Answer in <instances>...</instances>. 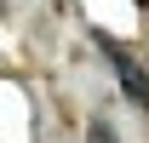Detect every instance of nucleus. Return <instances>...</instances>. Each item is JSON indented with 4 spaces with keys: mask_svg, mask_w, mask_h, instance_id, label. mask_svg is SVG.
<instances>
[{
    "mask_svg": "<svg viewBox=\"0 0 149 143\" xmlns=\"http://www.w3.org/2000/svg\"><path fill=\"white\" fill-rule=\"evenodd\" d=\"M97 52L115 63V80H120V92H126L138 109H149V74H143V69H138V63L126 57V46H115L109 35H97Z\"/></svg>",
    "mask_w": 149,
    "mask_h": 143,
    "instance_id": "f257e3e1",
    "label": "nucleus"
},
{
    "mask_svg": "<svg viewBox=\"0 0 149 143\" xmlns=\"http://www.w3.org/2000/svg\"><path fill=\"white\" fill-rule=\"evenodd\" d=\"M86 143H120V137H115V126H109V120H92V132H86Z\"/></svg>",
    "mask_w": 149,
    "mask_h": 143,
    "instance_id": "f03ea898",
    "label": "nucleus"
}]
</instances>
